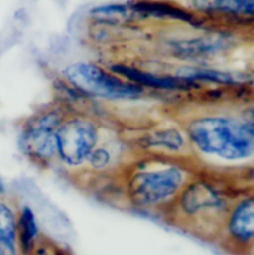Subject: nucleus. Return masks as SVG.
Instances as JSON below:
<instances>
[{
    "label": "nucleus",
    "mask_w": 254,
    "mask_h": 255,
    "mask_svg": "<svg viewBox=\"0 0 254 255\" xmlns=\"http://www.w3.org/2000/svg\"><path fill=\"white\" fill-rule=\"evenodd\" d=\"M197 10L208 15L233 19L236 21L253 20L254 0H194Z\"/></svg>",
    "instance_id": "9b49d317"
},
{
    "label": "nucleus",
    "mask_w": 254,
    "mask_h": 255,
    "mask_svg": "<svg viewBox=\"0 0 254 255\" xmlns=\"http://www.w3.org/2000/svg\"><path fill=\"white\" fill-rule=\"evenodd\" d=\"M90 16L96 22L103 25L128 24L131 20L138 17L129 4H109L93 7L90 12Z\"/></svg>",
    "instance_id": "2eb2a0df"
},
{
    "label": "nucleus",
    "mask_w": 254,
    "mask_h": 255,
    "mask_svg": "<svg viewBox=\"0 0 254 255\" xmlns=\"http://www.w3.org/2000/svg\"><path fill=\"white\" fill-rule=\"evenodd\" d=\"M196 173L184 157L146 155L127 170L124 191L138 210L165 211Z\"/></svg>",
    "instance_id": "f257e3e1"
},
{
    "label": "nucleus",
    "mask_w": 254,
    "mask_h": 255,
    "mask_svg": "<svg viewBox=\"0 0 254 255\" xmlns=\"http://www.w3.org/2000/svg\"><path fill=\"white\" fill-rule=\"evenodd\" d=\"M65 82L78 93L107 101H135L145 89L95 62H75L63 68Z\"/></svg>",
    "instance_id": "20e7f679"
},
{
    "label": "nucleus",
    "mask_w": 254,
    "mask_h": 255,
    "mask_svg": "<svg viewBox=\"0 0 254 255\" xmlns=\"http://www.w3.org/2000/svg\"><path fill=\"white\" fill-rule=\"evenodd\" d=\"M232 246L246 248L254 238V197L252 192L235 198L223 217L220 231Z\"/></svg>",
    "instance_id": "0eeeda50"
},
{
    "label": "nucleus",
    "mask_w": 254,
    "mask_h": 255,
    "mask_svg": "<svg viewBox=\"0 0 254 255\" xmlns=\"http://www.w3.org/2000/svg\"><path fill=\"white\" fill-rule=\"evenodd\" d=\"M138 144L148 155L169 157H184L190 146L186 135L175 127L155 128L145 132Z\"/></svg>",
    "instance_id": "6e6552de"
},
{
    "label": "nucleus",
    "mask_w": 254,
    "mask_h": 255,
    "mask_svg": "<svg viewBox=\"0 0 254 255\" xmlns=\"http://www.w3.org/2000/svg\"><path fill=\"white\" fill-rule=\"evenodd\" d=\"M16 228L17 210L10 201L0 195V244L10 255H16Z\"/></svg>",
    "instance_id": "f8f14e48"
},
{
    "label": "nucleus",
    "mask_w": 254,
    "mask_h": 255,
    "mask_svg": "<svg viewBox=\"0 0 254 255\" xmlns=\"http://www.w3.org/2000/svg\"><path fill=\"white\" fill-rule=\"evenodd\" d=\"M189 145L206 156L225 161H243L254 154L253 117L207 113L196 116L184 127Z\"/></svg>",
    "instance_id": "f03ea898"
},
{
    "label": "nucleus",
    "mask_w": 254,
    "mask_h": 255,
    "mask_svg": "<svg viewBox=\"0 0 254 255\" xmlns=\"http://www.w3.org/2000/svg\"><path fill=\"white\" fill-rule=\"evenodd\" d=\"M232 201L216 181L195 175L185 185L172 205L170 216L190 227H220Z\"/></svg>",
    "instance_id": "7ed1b4c3"
},
{
    "label": "nucleus",
    "mask_w": 254,
    "mask_h": 255,
    "mask_svg": "<svg viewBox=\"0 0 254 255\" xmlns=\"http://www.w3.org/2000/svg\"><path fill=\"white\" fill-rule=\"evenodd\" d=\"M100 140L97 122L87 116L66 114L56 131V157L65 166L77 169L86 165Z\"/></svg>",
    "instance_id": "39448f33"
},
{
    "label": "nucleus",
    "mask_w": 254,
    "mask_h": 255,
    "mask_svg": "<svg viewBox=\"0 0 254 255\" xmlns=\"http://www.w3.org/2000/svg\"><path fill=\"white\" fill-rule=\"evenodd\" d=\"M174 77L180 78L190 83L197 82H211L216 85L222 86H233L236 85V80L232 75L223 71L212 70V68L203 67H191V66H181L175 71Z\"/></svg>",
    "instance_id": "4468645a"
},
{
    "label": "nucleus",
    "mask_w": 254,
    "mask_h": 255,
    "mask_svg": "<svg viewBox=\"0 0 254 255\" xmlns=\"http://www.w3.org/2000/svg\"><path fill=\"white\" fill-rule=\"evenodd\" d=\"M37 236H39V226L34 211L27 206H22L20 210H17V247L25 254L30 253L35 248Z\"/></svg>",
    "instance_id": "ddd939ff"
},
{
    "label": "nucleus",
    "mask_w": 254,
    "mask_h": 255,
    "mask_svg": "<svg viewBox=\"0 0 254 255\" xmlns=\"http://www.w3.org/2000/svg\"><path fill=\"white\" fill-rule=\"evenodd\" d=\"M131 9L138 17H154L160 20H172V21H181L186 24L197 26L201 24V19L189 11L185 7L179 6L169 1H159V0H134L129 2Z\"/></svg>",
    "instance_id": "9d476101"
},
{
    "label": "nucleus",
    "mask_w": 254,
    "mask_h": 255,
    "mask_svg": "<svg viewBox=\"0 0 254 255\" xmlns=\"http://www.w3.org/2000/svg\"><path fill=\"white\" fill-rule=\"evenodd\" d=\"M113 164V155L111 149H108L104 145L98 144L95 149L88 155L86 165L91 167L93 171H106Z\"/></svg>",
    "instance_id": "dca6fc26"
},
{
    "label": "nucleus",
    "mask_w": 254,
    "mask_h": 255,
    "mask_svg": "<svg viewBox=\"0 0 254 255\" xmlns=\"http://www.w3.org/2000/svg\"><path fill=\"white\" fill-rule=\"evenodd\" d=\"M109 70L116 75L135 83L141 88H151L157 91H189L195 83L186 82L174 76H160L156 73L148 72L141 68L127 65V63H114L109 66Z\"/></svg>",
    "instance_id": "1a4fd4ad"
},
{
    "label": "nucleus",
    "mask_w": 254,
    "mask_h": 255,
    "mask_svg": "<svg viewBox=\"0 0 254 255\" xmlns=\"http://www.w3.org/2000/svg\"><path fill=\"white\" fill-rule=\"evenodd\" d=\"M65 116L61 107H51L27 119L20 134V149L25 156L40 165L57 159L56 131Z\"/></svg>",
    "instance_id": "423d86ee"
},
{
    "label": "nucleus",
    "mask_w": 254,
    "mask_h": 255,
    "mask_svg": "<svg viewBox=\"0 0 254 255\" xmlns=\"http://www.w3.org/2000/svg\"><path fill=\"white\" fill-rule=\"evenodd\" d=\"M0 255H10L9 252H7L6 249L1 246V244H0Z\"/></svg>",
    "instance_id": "f3484780"
}]
</instances>
